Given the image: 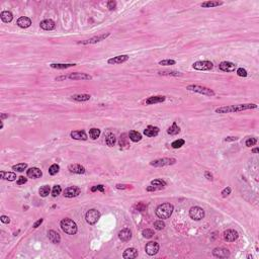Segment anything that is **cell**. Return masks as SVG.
Listing matches in <instances>:
<instances>
[{
    "label": "cell",
    "instance_id": "5b68a950",
    "mask_svg": "<svg viewBox=\"0 0 259 259\" xmlns=\"http://www.w3.org/2000/svg\"><path fill=\"white\" fill-rule=\"evenodd\" d=\"M99 218H100V212H99L97 210H95V208L89 210L85 215L86 222H87L89 225L96 224L97 223V221L99 220Z\"/></svg>",
    "mask_w": 259,
    "mask_h": 259
},
{
    "label": "cell",
    "instance_id": "f1b7e54d",
    "mask_svg": "<svg viewBox=\"0 0 259 259\" xmlns=\"http://www.w3.org/2000/svg\"><path fill=\"white\" fill-rule=\"evenodd\" d=\"M223 4L222 1H205L202 2L201 6L204 8H211V7H217V6H220Z\"/></svg>",
    "mask_w": 259,
    "mask_h": 259
},
{
    "label": "cell",
    "instance_id": "277c9868",
    "mask_svg": "<svg viewBox=\"0 0 259 259\" xmlns=\"http://www.w3.org/2000/svg\"><path fill=\"white\" fill-rule=\"evenodd\" d=\"M187 90H190V91H194V92H197V93H201V94H204V95H207V96H214L215 95V91H212V89L208 88V87H205V86H201V85H188L186 87Z\"/></svg>",
    "mask_w": 259,
    "mask_h": 259
},
{
    "label": "cell",
    "instance_id": "8fae6325",
    "mask_svg": "<svg viewBox=\"0 0 259 259\" xmlns=\"http://www.w3.org/2000/svg\"><path fill=\"white\" fill-rule=\"evenodd\" d=\"M107 36H109V32L107 34H103V35H100V36H94V38H91L89 39H86V41H82V42H79L78 44H82V45H87V44H96V43L98 42H101L105 39Z\"/></svg>",
    "mask_w": 259,
    "mask_h": 259
},
{
    "label": "cell",
    "instance_id": "e575fe53",
    "mask_svg": "<svg viewBox=\"0 0 259 259\" xmlns=\"http://www.w3.org/2000/svg\"><path fill=\"white\" fill-rule=\"evenodd\" d=\"M50 191H51V188H50L49 185H44V186H42L39 190V194H41V197H48Z\"/></svg>",
    "mask_w": 259,
    "mask_h": 259
},
{
    "label": "cell",
    "instance_id": "9a60e30c",
    "mask_svg": "<svg viewBox=\"0 0 259 259\" xmlns=\"http://www.w3.org/2000/svg\"><path fill=\"white\" fill-rule=\"evenodd\" d=\"M26 175H28L29 178L36 179V178L42 177L43 172H42L41 169H39V168H36V167H32V168H29L28 171H26Z\"/></svg>",
    "mask_w": 259,
    "mask_h": 259
},
{
    "label": "cell",
    "instance_id": "484cf974",
    "mask_svg": "<svg viewBox=\"0 0 259 259\" xmlns=\"http://www.w3.org/2000/svg\"><path fill=\"white\" fill-rule=\"evenodd\" d=\"M48 237H49V240L54 244H58V243H60V241H61V237H60V235L57 233V232H55L53 230L48 232Z\"/></svg>",
    "mask_w": 259,
    "mask_h": 259
},
{
    "label": "cell",
    "instance_id": "7a4b0ae2",
    "mask_svg": "<svg viewBox=\"0 0 259 259\" xmlns=\"http://www.w3.org/2000/svg\"><path fill=\"white\" fill-rule=\"evenodd\" d=\"M173 210H174L173 205L171 204H169V202H165V204H162L157 208V210H156V216H157L159 219L165 220V219L170 218V216L172 215V212H173Z\"/></svg>",
    "mask_w": 259,
    "mask_h": 259
},
{
    "label": "cell",
    "instance_id": "74e56055",
    "mask_svg": "<svg viewBox=\"0 0 259 259\" xmlns=\"http://www.w3.org/2000/svg\"><path fill=\"white\" fill-rule=\"evenodd\" d=\"M184 143L185 141L184 140H182V139H178V140L176 141H174V142H172V148H174V149H178V148H181L182 146L184 145Z\"/></svg>",
    "mask_w": 259,
    "mask_h": 259
},
{
    "label": "cell",
    "instance_id": "f6af8a7d",
    "mask_svg": "<svg viewBox=\"0 0 259 259\" xmlns=\"http://www.w3.org/2000/svg\"><path fill=\"white\" fill-rule=\"evenodd\" d=\"M151 184L154 185V186H165L166 185V182L164 180H161V179H155V180L151 181Z\"/></svg>",
    "mask_w": 259,
    "mask_h": 259
},
{
    "label": "cell",
    "instance_id": "44dd1931",
    "mask_svg": "<svg viewBox=\"0 0 259 259\" xmlns=\"http://www.w3.org/2000/svg\"><path fill=\"white\" fill-rule=\"evenodd\" d=\"M118 238L124 242H127L129 240H131V238H132L131 230H129V229H122V231L118 232Z\"/></svg>",
    "mask_w": 259,
    "mask_h": 259
},
{
    "label": "cell",
    "instance_id": "f35d334b",
    "mask_svg": "<svg viewBox=\"0 0 259 259\" xmlns=\"http://www.w3.org/2000/svg\"><path fill=\"white\" fill-rule=\"evenodd\" d=\"M60 170V166L58 164H53L51 167L49 168V173L51 175H56Z\"/></svg>",
    "mask_w": 259,
    "mask_h": 259
},
{
    "label": "cell",
    "instance_id": "d6a6232c",
    "mask_svg": "<svg viewBox=\"0 0 259 259\" xmlns=\"http://www.w3.org/2000/svg\"><path fill=\"white\" fill-rule=\"evenodd\" d=\"M179 132H180V128L178 127L176 122H173V125L167 130V133L169 135H177Z\"/></svg>",
    "mask_w": 259,
    "mask_h": 259
},
{
    "label": "cell",
    "instance_id": "6da1fadb",
    "mask_svg": "<svg viewBox=\"0 0 259 259\" xmlns=\"http://www.w3.org/2000/svg\"><path fill=\"white\" fill-rule=\"evenodd\" d=\"M257 108V104L255 103H246V104H237V105H229V106H222L216 109L217 114H230V112H239L247 111V109H254Z\"/></svg>",
    "mask_w": 259,
    "mask_h": 259
},
{
    "label": "cell",
    "instance_id": "11a10c76",
    "mask_svg": "<svg viewBox=\"0 0 259 259\" xmlns=\"http://www.w3.org/2000/svg\"><path fill=\"white\" fill-rule=\"evenodd\" d=\"M161 188H162V186H154V185H151V186L147 187V191H156V190L161 189Z\"/></svg>",
    "mask_w": 259,
    "mask_h": 259
},
{
    "label": "cell",
    "instance_id": "ee69618b",
    "mask_svg": "<svg viewBox=\"0 0 259 259\" xmlns=\"http://www.w3.org/2000/svg\"><path fill=\"white\" fill-rule=\"evenodd\" d=\"M61 191H62V188L60 185H55L54 187H53V190H52V195L54 197H58V195L61 193Z\"/></svg>",
    "mask_w": 259,
    "mask_h": 259
},
{
    "label": "cell",
    "instance_id": "ac0fdd59",
    "mask_svg": "<svg viewBox=\"0 0 259 259\" xmlns=\"http://www.w3.org/2000/svg\"><path fill=\"white\" fill-rule=\"evenodd\" d=\"M16 24L21 28H29V26H31L32 21H31V18L26 17V16H22V17H19L17 19Z\"/></svg>",
    "mask_w": 259,
    "mask_h": 259
},
{
    "label": "cell",
    "instance_id": "816d5d0a",
    "mask_svg": "<svg viewBox=\"0 0 259 259\" xmlns=\"http://www.w3.org/2000/svg\"><path fill=\"white\" fill-rule=\"evenodd\" d=\"M146 207H147V205H144V204H143V202H139L138 205H135V208H137L138 211H140V212H143V211H145Z\"/></svg>",
    "mask_w": 259,
    "mask_h": 259
},
{
    "label": "cell",
    "instance_id": "f546056e",
    "mask_svg": "<svg viewBox=\"0 0 259 259\" xmlns=\"http://www.w3.org/2000/svg\"><path fill=\"white\" fill-rule=\"evenodd\" d=\"M129 138L133 142H139L142 140V135L137 131H131L129 133Z\"/></svg>",
    "mask_w": 259,
    "mask_h": 259
},
{
    "label": "cell",
    "instance_id": "ffe728a7",
    "mask_svg": "<svg viewBox=\"0 0 259 259\" xmlns=\"http://www.w3.org/2000/svg\"><path fill=\"white\" fill-rule=\"evenodd\" d=\"M122 257L125 259H134L138 257V250L136 248H128L122 254Z\"/></svg>",
    "mask_w": 259,
    "mask_h": 259
},
{
    "label": "cell",
    "instance_id": "1f68e13d",
    "mask_svg": "<svg viewBox=\"0 0 259 259\" xmlns=\"http://www.w3.org/2000/svg\"><path fill=\"white\" fill-rule=\"evenodd\" d=\"M115 142H117V138H115V136L114 134H108L107 136H106L105 143H106V145H107V146H109V147H112V146L115 144Z\"/></svg>",
    "mask_w": 259,
    "mask_h": 259
},
{
    "label": "cell",
    "instance_id": "ab89813d",
    "mask_svg": "<svg viewBox=\"0 0 259 259\" xmlns=\"http://www.w3.org/2000/svg\"><path fill=\"white\" fill-rule=\"evenodd\" d=\"M142 234H143V236H144L145 238L150 239V238H152L154 236V231L151 230V229H145V230H143Z\"/></svg>",
    "mask_w": 259,
    "mask_h": 259
},
{
    "label": "cell",
    "instance_id": "4dcf8cb0",
    "mask_svg": "<svg viewBox=\"0 0 259 259\" xmlns=\"http://www.w3.org/2000/svg\"><path fill=\"white\" fill-rule=\"evenodd\" d=\"M72 99H74L76 101H87L90 99L91 96L89 94H74L71 96Z\"/></svg>",
    "mask_w": 259,
    "mask_h": 259
},
{
    "label": "cell",
    "instance_id": "681fc988",
    "mask_svg": "<svg viewBox=\"0 0 259 259\" xmlns=\"http://www.w3.org/2000/svg\"><path fill=\"white\" fill-rule=\"evenodd\" d=\"M115 7H117V2L114 1V0L107 2V8L109 10H114V9H115Z\"/></svg>",
    "mask_w": 259,
    "mask_h": 259
},
{
    "label": "cell",
    "instance_id": "6f0895ef",
    "mask_svg": "<svg viewBox=\"0 0 259 259\" xmlns=\"http://www.w3.org/2000/svg\"><path fill=\"white\" fill-rule=\"evenodd\" d=\"M0 220H1L2 223H4V224H9V223H10V219H9L8 217H6V216H2Z\"/></svg>",
    "mask_w": 259,
    "mask_h": 259
},
{
    "label": "cell",
    "instance_id": "c3c4849f",
    "mask_svg": "<svg viewBox=\"0 0 259 259\" xmlns=\"http://www.w3.org/2000/svg\"><path fill=\"white\" fill-rule=\"evenodd\" d=\"M237 74L238 76H240V77H246L247 76V71L245 70L243 68H239L237 70Z\"/></svg>",
    "mask_w": 259,
    "mask_h": 259
},
{
    "label": "cell",
    "instance_id": "680465c9",
    "mask_svg": "<svg viewBox=\"0 0 259 259\" xmlns=\"http://www.w3.org/2000/svg\"><path fill=\"white\" fill-rule=\"evenodd\" d=\"M43 222H44V219H39V220H38V221H36V223L34 224V226H32V227H34V228H38L39 225H42Z\"/></svg>",
    "mask_w": 259,
    "mask_h": 259
},
{
    "label": "cell",
    "instance_id": "ba28073f",
    "mask_svg": "<svg viewBox=\"0 0 259 259\" xmlns=\"http://www.w3.org/2000/svg\"><path fill=\"white\" fill-rule=\"evenodd\" d=\"M195 70H201V71H205V70H211L214 67L211 61H197L193 63L192 65Z\"/></svg>",
    "mask_w": 259,
    "mask_h": 259
},
{
    "label": "cell",
    "instance_id": "d590c367",
    "mask_svg": "<svg viewBox=\"0 0 259 259\" xmlns=\"http://www.w3.org/2000/svg\"><path fill=\"white\" fill-rule=\"evenodd\" d=\"M89 136H90L91 139H93V140H96V139H97L99 136H100V130H99V129H96V128L91 129L90 131H89Z\"/></svg>",
    "mask_w": 259,
    "mask_h": 259
},
{
    "label": "cell",
    "instance_id": "7c38bea8",
    "mask_svg": "<svg viewBox=\"0 0 259 259\" xmlns=\"http://www.w3.org/2000/svg\"><path fill=\"white\" fill-rule=\"evenodd\" d=\"M81 189L76 186H70L68 188H66L64 190V197H75L77 195L80 194Z\"/></svg>",
    "mask_w": 259,
    "mask_h": 259
},
{
    "label": "cell",
    "instance_id": "e0dca14e",
    "mask_svg": "<svg viewBox=\"0 0 259 259\" xmlns=\"http://www.w3.org/2000/svg\"><path fill=\"white\" fill-rule=\"evenodd\" d=\"M128 60H129L128 55H119V56H117V57L109 59L107 62H108V64L114 65V64H122V63L128 61Z\"/></svg>",
    "mask_w": 259,
    "mask_h": 259
},
{
    "label": "cell",
    "instance_id": "be15d7a7",
    "mask_svg": "<svg viewBox=\"0 0 259 259\" xmlns=\"http://www.w3.org/2000/svg\"><path fill=\"white\" fill-rule=\"evenodd\" d=\"M8 115L7 114H1V118H7Z\"/></svg>",
    "mask_w": 259,
    "mask_h": 259
},
{
    "label": "cell",
    "instance_id": "f5cc1de1",
    "mask_svg": "<svg viewBox=\"0 0 259 259\" xmlns=\"http://www.w3.org/2000/svg\"><path fill=\"white\" fill-rule=\"evenodd\" d=\"M231 187H226V188H224L223 189V191H222V195H223V197H228L229 194L231 193Z\"/></svg>",
    "mask_w": 259,
    "mask_h": 259
},
{
    "label": "cell",
    "instance_id": "7402d4cb",
    "mask_svg": "<svg viewBox=\"0 0 259 259\" xmlns=\"http://www.w3.org/2000/svg\"><path fill=\"white\" fill-rule=\"evenodd\" d=\"M144 134L147 136V137H156V136L159 134V128L154 127V126H148V127L145 129Z\"/></svg>",
    "mask_w": 259,
    "mask_h": 259
},
{
    "label": "cell",
    "instance_id": "7bdbcfd3",
    "mask_svg": "<svg viewBox=\"0 0 259 259\" xmlns=\"http://www.w3.org/2000/svg\"><path fill=\"white\" fill-rule=\"evenodd\" d=\"M154 228L156 229V230H163V229L165 228V224H164V222L162 221V220L156 221L155 223H154Z\"/></svg>",
    "mask_w": 259,
    "mask_h": 259
},
{
    "label": "cell",
    "instance_id": "52a82bcc",
    "mask_svg": "<svg viewBox=\"0 0 259 259\" xmlns=\"http://www.w3.org/2000/svg\"><path fill=\"white\" fill-rule=\"evenodd\" d=\"M175 163H176V159L175 158H161L152 161L150 165L154 166V167H163V166L173 165Z\"/></svg>",
    "mask_w": 259,
    "mask_h": 259
},
{
    "label": "cell",
    "instance_id": "4316f807",
    "mask_svg": "<svg viewBox=\"0 0 259 259\" xmlns=\"http://www.w3.org/2000/svg\"><path fill=\"white\" fill-rule=\"evenodd\" d=\"M0 176H1L2 179H6L8 181H13L16 179V174L14 172H4L1 171L0 172Z\"/></svg>",
    "mask_w": 259,
    "mask_h": 259
},
{
    "label": "cell",
    "instance_id": "30bf717a",
    "mask_svg": "<svg viewBox=\"0 0 259 259\" xmlns=\"http://www.w3.org/2000/svg\"><path fill=\"white\" fill-rule=\"evenodd\" d=\"M212 255L217 258H228L230 256V251L226 248L218 247L212 250Z\"/></svg>",
    "mask_w": 259,
    "mask_h": 259
},
{
    "label": "cell",
    "instance_id": "91938a15",
    "mask_svg": "<svg viewBox=\"0 0 259 259\" xmlns=\"http://www.w3.org/2000/svg\"><path fill=\"white\" fill-rule=\"evenodd\" d=\"M117 188H118V189H126V188H129V185H126V184H117Z\"/></svg>",
    "mask_w": 259,
    "mask_h": 259
},
{
    "label": "cell",
    "instance_id": "6125c7cd",
    "mask_svg": "<svg viewBox=\"0 0 259 259\" xmlns=\"http://www.w3.org/2000/svg\"><path fill=\"white\" fill-rule=\"evenodd\" d=\"M252 153H258V149L257 148L253 149V150H252Z\"/></svg>",
    "mask_w": 259,
    "mask_h": 259
},
{
    "label": "cell",
    "instance_id": "8d00e7d4",
    "mask_svg": "<svg viewBox=\"0 0 259 259\" xmlns=\"http://www.w3.org/2000/svg\"><path fill=\"white\" fill-rule=\"evenodd\" d=\"M26 168H28V164H26V163H19V164H16V165H13V166H12V169H13V170L18 171V172L24 171Z\"/></svg>",
    "mask_w": 259,
    "mask_h": 259
},
{
    "label": "cell",
    "instance_id": "9f6ffc18",
    "mask_svg": "<svg viewBox=\"0 0 259 259\" xmlns=\"http://www.w3.org/2000/svg\"><path fill=\"white\" fill-rule=\"evenodd\" d=\"M205 178L208 179V180H211V181L214 180V177H212V174L211 173L210 171H205Z\"/></svg>",
    "mask_w": 259,
    "mask_h": 259
},
{
    "label": "cell",
    "instance_id": "b9f144b4",
    "mask_svg": "<svg viewBox=\"0 0 259 259\" xmlns=\"http://www.w3.org/2000/svg\"><path fill=\"white\" fill-rule=\"evenodd\" d=\"M128 139H130V138H127V135H126V134H122V135L121 136V139H119V146H121V147L129 146V144H128Z\"/></svg>",
    "mask_w": 259,
    "mask_h": 259
},
{
    "label": "cell",
    "instance_id": "836d02e7",
    "mask_svg": "<svg viewBox=\"0 0 259 259\" xmlns=\"http://www.w3.org/2000/svg\"><path fill=\"white\" fill-rule=\"evenodd\" d=\"M51 68L53 69H67V68H70V67H74L76 66V64H51Z\"/></svg>",
    "mask_w": 259,
    "mask_h": 259
},
{
    "label": "cell",
    "instance_id": "9c48e42d",
    "mask_svg": "<svg viewBox=\"0 0 259 259\" xmlns=\"http://www.w3.org/2000/svg\"><path fill=\"white\" fill-rule=\"evenodd\" d=\"M145 251H146V253H147L148 255H150V256H153V255L158 253V251H159V244L157 243V242H155V241L149 242V243H147V245H146Z\"/></svg>",
    "mask_w": 259,
    "mask_h": 259
},
{
    "label": "cell",
    "instance_id": "2e32d148",
    "mask_svg": "<svg viewBox=\"0 0 259 259\" xmlns=\"http://www.w3.org/2000/svg\"><path fill=\"white\" fill-rule=\"evenodd\" d=\"M219 67H220L221 70L224 71V72H233V71H235V69L237 66L232 62L225 61V62H222Z\"/></svg>",
    "mask_w": 259,
    "mask_h": 259
},
{
    "label": "cell",
    "instance_id": "5bb4252c",
    "mask_svg": "<svg viewBox=\"0 0 259 259\" xmlns=\"http://www.w3.org/2000/svg\"><path fill=\"white\" fill-rule=\"evenodd\" d=\"M68 78L72 79V80H91L92 79L90 75L85 74V73H78V72L72 73V74L68 76Z\"/></svg>",
    "mask_w": 259,
    "mask_h": 259
},
{
    "label": "cell",
    "instance_id": "bcb514c9",
    "mask_svg": "<svg viewBox=\"0 0 259 259\" xmlns=\"http://www.w3.org/2000/svg\"><path fill=\"white\" fill-rule=\"evenodd\" d=\"M175 62L174 60H162V61L159 62V65H162V66H171V65H175Z\"/></svg>",
    "mask_w": 259,
    "mask_h": 259
},
{
    "label": "cell",
    "instance_id": "3957f363",
    "mask_svg": "<svg viewBox=\"0 0 259 259\" xmlns=\"http://www.w3.org/2000/svg\"><path fill=\"white\" fill-rule=\"evenodd\" d=\"M60 225H61L62 230L68 235H75L78 231L77 225L71 219H64V220L61 221V224Z\"/></svg>",
    "mask_w": 259,
    "mask_h": 259
},
{
    "label": "cell",
    "instance_id": "f907efd6",
    "mask_svg": "<svg viewBox=\"0 0 259 259\" xmlns=\"http://www.w3.org/2000/svg\"><path fill=\"white\" fill-rule=\"evenodd\" d=\"M96 190H99V191L103 192L104 191V186H103V185H101V184H99V185H96V186H93V187L91 188L92 192H94Z\"/></svg>",
    "mask_w": 259,
    "mask_h": 259
},
{
    "label": "cell",
    "instance_id": "94428289",
    "mask_svg": "<svg viewBox=\"0 0 259 259\" xmlns=\"http://www.w3.org/2000/svg\"><path fill=\"white\" fill-rule=\"evenodd\" d=\"M237 140V138L236 137H228V138H226V142H229V141H236Z\"/></svg>",
    "mask_w": 259,
    "mask_h": 259
},
{
    "label": "cell",
    "instance_id": "8992f818",
    "mask_svg": "<svg viewBox=\"0 0 259 259\" xmlns=\"http://www.w3.org/2000/svg\"><path fill=\"white\" fill-rule=\"evenodd\" d=\"M189 217L194 221H201L205 218V211L201 207H192L189 210Z\"/></svg>",
    "mask_w": 259,
    "mask_h": 259
},
{
    "label": "cell",
    "instance_id": "7dc6e473",
    "mask_svg": "<svg viewBox=\"0 0 259 259\" xmlns=\"http://www.w3.org/2000/svg\"><path fill=\"white\" fill-rule=\"evenodd\" d=\"M257 143V139H255V138H249L247 139V141H246V146L247 147H251V146H254L255 144Z\"/></svg>",
    "mask_w": 259,
    "mask_h": 259
},
{
    "label": "cell",
    "instance_id": "83f0119b",
    "mask_svg": "<svg viewBox=\"0 0 259 259\" xmlns=\"http://www.w3.org/2000/svg\"><path fill=\"white\" fill-rule=\"evenodd\" d=\"M0 17H1L2 21L3 22H6V24H8V22H11L12 19H13V14L10 11H2L1 14H0Z\"/></svg>",
    "mask_w": 259,
    "mask_h": 259
},
{
    "label": "cell",
    "instance_id": "cb8c5ba5",
    "mask_svg": "<svg viewBox=\"0 0 259 259\" xmlns=\"http://www.w3.org/2000/svg\"><path fill=\"white\" fill-rule=\"evenodd\" d=\"M69 171L72 172V173H75V174H83L85 173V168L83 167V166L79 165V164H72V165H69Z\"/></svg>",
    "mask_w": 259,
    "mask_h": 259
},
{
    "label": "cell",
    "instance_id": "603a6c76",
    "mask_svg": "<svg viewBox=\"0 0 259 259\" xmlns=\"http://www.w3.org/2000/svg\"><path fill=\"white\" fill-rule=\"evenodd\" d=\"M71 138L74 140H87V135L84 131H73L71 132Z\"/></svg>",
    "mask_w": 259,
    "mask_h": 259
},
{
    "label": "cell",
    "instance_id": "db71d44e",
    "mask_svg": "<svg viewBox=\"0 0 259 259\" xmlns=\"http://www.w3.org/2000/svg\"><path fill=\"white\" fill-rule=\"evenodd\" d=\"M26 181H28V179H26L25 177H24V176H21V177H18L17 181H16V183H17L18 185H21V184H24V183H26Z\"/></svg>",
    "mask_w": 259,
    "mask_h": 259
},
{
    "label": "cell",
    "instance_id": "d4e9b609",
    "mask_svg": "<svg viewBox=\"0 0 259 259\" xmlns=\"http://www.w3.org/2000/svg\"><path fill=\"white\" fill-rule=\"evenodd\" d=\"M166 97L165 96H151L146 100V104H155V103H161V102L165 101Z\"/></svg>",
    "mask_w": 259,
    "mask_h": 259
},
{
    "label": "cell",
    "instance_id": "60d3db41",
    "mask_svg": "<svg viewBox=\"0 0 259 259\" xmlns=\"http://www.w3.org/2000/svg\"><path fill=\"white\" fill-rule=\"evenodd\" d=\"M160 75H166V76H181V73L176 71H160Z\"/></svg>",
    "mask_w": 259,
    "mask_h": 259
},
{
    "label": "cell",
    "instance_id": "4fadbf2b",
    "mask_svg": "<svg viewBox=\"0 0 259 259\" xmlns=\"http://www.w3.org/2000/svg\"><path fill=\"white\" fill-rule=\"evenodd\" d=\"M238 237H239L238 232L235 230H232V229L224 232V238H225V240L228 242H234L235 240H237Z\"/></svg>",
    "mask_w": 259,
    "mask_h": 259
},
{
    "label": "cell",
    "instance_id": "d6986e66",
    "mask_svg": "<svg viewBox=\"0 0 259 259\" xmlns=\"http://www.w3.org/2000/svg\"><path fill=\"white\" fill-rule=\"evenodd\" d=\"M41 28L43 29H45V31H53L55 28H56V24L55 22L52 21V19H45V21H41Z\"/></svg>",
    "mask_w": 259,
    "mask_h": 259
}]
</instances>
